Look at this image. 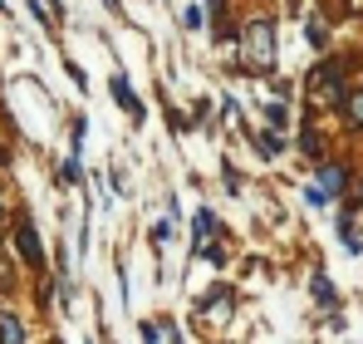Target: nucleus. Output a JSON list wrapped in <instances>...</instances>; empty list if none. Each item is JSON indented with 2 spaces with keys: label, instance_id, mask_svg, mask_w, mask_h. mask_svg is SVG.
Segmentation results:
<instances>
[{
  "label": "nucleus",
  "instance_id": "obj_1",
  "mask_svg": "<svg viewBox=\"0 0 363 344\" xmlns=\"http://www.w3.org/2000/svg\"><path fill=\"white\" fill-rule=\"evenodd\" d=\"M245 64L250 69H270L275 64V25L270 20L250 25V35H245Z\"/></svg>",
  "mask_w": 363,
  "mask_h": 344
},
{
  "label": "nucleus",
  "instance_id": "obj_2",
  "mask_svg": "<svg viewBox=\"0 0 363 344\" xmlns=\"http://www.w3.org/2000/svg\"><path fill=\"white\" fill-rule=\"evenodd\" d=\"M15 246H20V256H25L30 266H45V251H40V236H35V227H30V222H20V231H15Z\"/></svg>",
  "mask_w": 363,
  "mask_h": 344
},
{
  "label": "nucleus",
  "instance_id": "obj_3",
  "mask_svg": "<svg viewBox=\"0 0 363 344\" xmlns=\"http://www.w3.org/2000/svg\"><path fill=\"white\" fill-rule=\"evenodd\" d=\"M113 104H118V109H128V114L133 118H143V104H138V94H133V89H128V79H113Z\"/></svg>",
  "mask_w": 363,
  "mask_h": 344
},
{
  "label": "nucleus",
  "instance_id": "obj_4",
  "mask_svg": "<svg viewBox=\"0 0 363 344\" xmlns=\"http://www.w3.org/2000/svg\"><path fill=\"white\" fill-rule=\"evenodd\" d=\"M309 84H314V94H334V89H339V64L314 69V79H309Z\"/></svg>",
  "mask_w": 363,
  "mask_h": 344
},
{
  "label": "nucleus",
  "instance_id": "obj_5",
  "mask_svg": "<svg viewBox=\"0 0 363 344\" xmlns=\"http://www.w3.org/2000/svg\"><path fill=\"white\" fill-rule=\"evenodd\" d=\"M0 344H25V325L15 315H0Z\"/></svg>",
  "mask_w": 363,
  "mask_h": 344
},
{
  "label": "nucleus",
  "instance_id": "obj_6",
  "mask_svg": "<svg viewBox=\"0 0 363 344\" xmlns=\"http://www.w3.org/2000/svg\"><path fill=\"white\" fill-rule=\"evenodd\" d=\"M319 187H324V192H329V197H334V192H339V187H344V168H339V163H329V168L319 172Z\"/></svg>",
  "mask_w": 363,
  "mask_h": 344
},
{
  "label": "nucleus",
  "instance_id": "obj_7",
  "mask_svg": "<svg viewBox=\"0 0 363 344\" xmlns=\"http://www.w3.org/2000/svg\"><path fill=\"white\" fill-rule=\"evenodd\" d=\"M344 109H349V118H354V128H363V89H359V94H349Z\"/></svg>",
  "mask_w": 363,
  "mask_h": 344
},
{
  "label": "nucleus",
  "instance_id": "obj_8",
  "mask_svg": "<svg viewBox=\"0 0 363 344\" xmlns=\"http://www.w3.org/2000/svg\"><path fill=\"white\" fill-rule=\"evenodd\" d=\"M324 40H329V30H324L319 20H309V45H314V50H324Z\"/></svg>",
  "mask_w": 363,
  "mask_h": 344
},
{
  "label": "nucleus",
  "instance_id": "obj_9",
  "mask_svg": "<svg viewBox=\"0 0 363 344\" xmlns=\"http://www.w3.org/2000/svg\"><path fill=\"white\" fill-rule=\"evenodd\" d=\"M206 231H216V217H211V212H196V241H201Z\"/></svg>",
  "mask_w": 363,
  "mask_h": 344
},
{
  "label": "nucleus",
  "instance_id": "obj_10",
  "mask_svg": "<svg viewBox=\"0 0 363 344\" xmlns=\"http://www.w3.org/2000/svg\"><path fill=\"white\" fill-rule=\"evenodd\" d=\"M314 295H319V300H324V305H334V290H329V281H324V276H319V281H314Z\"/></svg>",
  "mask_w": 363,
  "mask_h": 344
},
{
  "label": "nucleus",
  "instance_id": "obj_11",
  "mask_svg": "<svg viewBox=\"0 0 363 344\" xmlns=\"http://www.w3.org/2000/svg\"><path fill=\"white\" fill-rule=\"evenodd\" d=\"M64 182H79V158H69V163H64V172H60Z\"/></svg>",
  "mask_w": 363,
  "mask_h": 344
}]
</instances>
